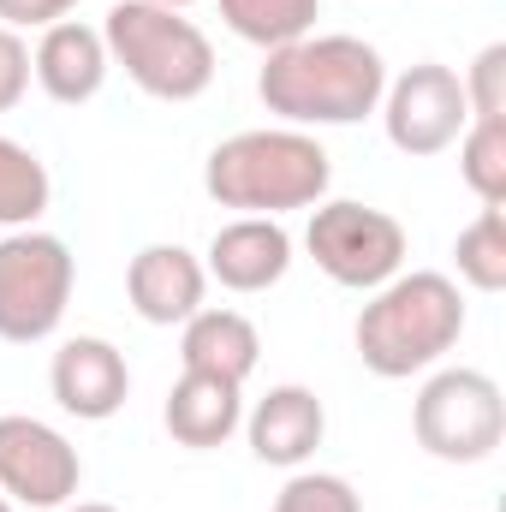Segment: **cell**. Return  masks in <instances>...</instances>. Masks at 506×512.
<instances>
[{
    "instance_id": "6da1fadb",
    "label": "cell",
    "mask_w": 506,
    "mask_h": 512,
    "mask_svg": "<svg viewBox=\"0 0 506 512\" xmlns=\"http://www.w3.org/2000/svg\"><path fill=\"white\" fill-rule=\"evenodd\" d=\"M387 60L364 36H298L256 72V96L286 126H358L381 108Z\"/></svg>"
},
{
    "instance_id": "7a4b0ae2",
    "label": "cell",
    "mask_w": 506,
    "mask_h": 512,
    "mask_svg": "<svg viewBox=\"0 0 506 512\" xmlns=\"http://www.w3.org/2000/svg\"><path fill=\"white\" fill-rule=\"evenodd\" d=\"M465 334V292L453 274H435V268H399L387 286L370 292V304L358 310V358L364 370L381 382H405V376H423L435 370Z\"/></svg>"
},
{
    "instance_id": "3957f363",
    "label": "cell",
    "mask_w": 506,
    "mask_h": 512,
    "mask_svg": "<svg viewBox=\"0 0 506 512\" xmlns=\"http://www.w3.org/2000/svg\"><path fill=\"white\" fill-rule=\"evenodd\" d=\"M328 179H334L328 149L298 126L239 131L215 143L203 161V191L221 209L268 215V221H280L286 209H316L328 197Z\"/></svg>"
},
{
    "instance_id": "277c9868",
    "label": "cell",
    "mask_w": 506,
    "mask_h": 512,
    "mask_svg": "<svg viewBox=\"0 0 506 512\" xmlns=\"http://www.w3.org/2000/svg\"><path fill=\"white\" fill-rule=\"evenodd\" d=\"M108 66H126V78L155 102H197L215 84V42L173 6L155 0H114L102 18Z\"/></svg>"
},
{
    "instance_id": "5b68a950",
    "label": "cell",
    "mask_w": 506,
    "mask_h": 512,
    "mask_svg": "<svg viewBox=\"0 0 506 512\" xmlns=\"http://www.w3.org/2000/svg\"><path fill=\"white\" fill-rule=\"evenodd\" d=\"M411 429H417V447L441 465H483L495 459L506 435V399L501 382L483 376V370H435L417 405H411Z\"/></svg>"
},
{
    "instance_id": "8992f818",
    "label": "cell",
    "mask_w": 506,
    "mask_h": 512,
    "mask_svg": "<svg viewBox=\"0 0 506 512\" xmlns=\"http://www.w3.org/2000/svg\"><path fill=\"white\" fill-rule=\"evenodd\" d=\"M78 286V262L66 239L18 227L0 239V340L6 346H36L66 322Z\"/></svg>"
},
{
    "instance_id": "52a82bcc",
    "label": "cell",
    "mask_w": 506,
    "mask_h": 512,
    "mask_svg": "<svg viewBox=\"0 0 506 512\" xmlns=\"http://www.w3.org/2000/svg\"><path fill=\"white\" fill-rule=\"evenodd\" d=\"M304 251L316 256V268L346 286V292H376L387 286L399 268H405V227L387 215V209H370V203H316L310 209V227H304Z\"/></svg>"
},
{
    "instance_id": "ba28073f",
    "label": "cell",
    "mask_w": 506,
    "mask_h": 512,
    "mask_svg": "<svg viewBox=\"0 0 506 512\" xmlns=\"http://www.w3.org/2000/svg\"><path fill=\"white\" fill-rule=\"evenodd\" d=\"M381 126H387V143H393L399 155H417V161L453 149L459 131L471 126L459 72L441 66V60L405 66V72L381 90Z\"/></svg>"
},
{
    "instance_id": "9c48e42d",
    "label": "cell",
    "mask_w": 506,
    "mask_h": 512,
    "mask_svg": "<svg viewBox=\"0 0 506 512\" xmlns=\"http://www.w3.org/2000/svg\"><path fill=\"white\" fill-rule=\"evenodd\" d=\"M78 483H84V459L54 423L24 417V411L0 417V495L6 501L36 512H60L78 495Z\"/></svg>"
},
{
    "instance_id": "30bf717a",
    "label": "cell",
    "mask_w": 506,
    "mask_h": 512,
    "mask_svg": "<svg viewBox=\"0 0 506 512\" xmlns=\"http://www.w3.org/2000/svg\"><path fill=\"white\" fill-rule=\"evenodd\" d=\"M48 387H54V405L78 423H108L120 405L131 399V370L126 352L102 334H78L54 352L48 364Z\"/></svg>"
},
{
    "instance_id": "8fae6325",
    "label": "cell",
    "mask_w": 506,
    "mask_h": 512,
    "mask_svg": "<svg viewBox=\"0 0 506 512\" xmlns=\"http://www.w3.org/2000/svg\"><path fill=\"white\" fill-rule=\"evenodd\" d=\"M203 292H209V268L185 245H143L126 262V298L149 328L191 322L203 310Z\"/></svg>"
},
{
    "instance_id": "7c38bea8",
    "label": "cell",
    "mask_w": 506,
    "mask_h": 512,
    "mask_svg": "<svg viewBox=\"0 0 506 512\" xmlns=\"http://www.w3.org/2000/svg\"><path fill=\"white\" fill-rule=\"evenodd\" d=\"M245 435H251V453L262 465L298 471V465L316 459V447H322V435H328V411H322V399L304 382H280L251 405Z\"/></svg>"
},
{
    "instance_id": "4fadbf2b",
    "label": "cell",
    "mask_w": 506,
    "mask_h": 512,
    "mask_svg": "<svg viewBox=\"0 0 506 512\" xmlns=\"http://www.w3.org/2000/svg\"><path fill=\"white\" fill-rule=\"evenodd\" d=\"M30 78L60 108L96 102L102 84H108V42H102V30L96 24H78V18L48 24L42 42H36V54H30Z\"/></svg>"
},
{
    "instance_id": "5bb4252c",
    "label": "cell",
    "mask_w": 506,
    "mask_h": 512,
    "mask_svg": "<svg viewBox=\"0 0 506 512\" xmlns=\"http://www.w3.org/2000/svg\"><path fill=\"white\" fill-rule=\"evenodd\" d=\"M203 268H209V280H221L227 292H268V286H280L286 280V268H292V233L280 227V221H268V215H239V221H227L215 239H209V256H203Z\"/></svg>"
},
{
    "instance_id": "9a60e30c",
    "label": "cell",
    "mask_w": 506,
    "mask_h": 512,
    "mask_svg": "<svg viewBox=\"0 0 506 512\" xmlns=\"http://www.w3.org/2000/svg\"><path fill=\"white\" fill-rule=\"evenodd\" d=\"M256 358H262V334H256L251 316H239V310L203 304L191 322H179V364L197 370V376H221V382L245 387Z\"/></svg>"
},
{
    "instance_id": "2e32d148",
    "label": "cell",
    "mask_w": 506,
    "mask_h": 512,
    "mask_svg": "<svg viewBox=\"0 0 506 512\" xmlns=\"http://www.w3.org/2000/svg\"><path fill=\"white\" fill-rule=\"evenodd\" d=\"M161 423H167V435H173L179 447L209 453V447L233 441V429L245 423V387L185 370V376L173 382V393H167V405H161Z\"/></svg>"
},
{
    "instance_id": "e0dca14e",
    "label": "cell",
    "mask_w": 506,
    "mask_h": 512,
    "mask_svg": "<svg viewBox=\"0 0 506 512\" xmlns=\"http://www.w3.org/2000/svg\"><path fill=\"white\" fill-rule=\"evenodd\" d=\"M221 18H227V30L239 42L274 54V48H286V42H298V36L316 30L322 0H221Z\"/></svg>"
},
{
    "instance_id": "ac0fdd59",
    "label": "cell",
    "mask_w": 506,
    "mask_h": 512,
    "mask_svg": "<svg viewBox=\"0 0 506 512\" xmlns=\"http://www.w3.org/2000/svg\"><path fill=\"white\" fill-rule=\"evenodd\" d=\"M48 197H54V179H48L42 155L24 149L18 137H0V227L6 233L36 227L48 215Z\"/></svg>"
},
{
    "instance_id": "d6986e66",
    "label": "cell",
    "mask_w": 506,
    "mask_h": 512,
    "mask_svg": "<svg viewBox=\"0 0 506 512\" xmlns=\"http://www.w3.org/2000/svg\"><path fill=\"white\" fill-rule=\"evenodd\" d=\"M459 179L477 191L483 209L506 203V120H471L459 131Z\"/></svg>"
},
{
    "instance_id": "ffe728a7",
    "label": "cell",
    "mask_w": 506,
    "mask_h": 512,
    "mask_svg": "<svg viewBox=\"0 0 506 512\" xmlns=\"http://www.w3.org/2000/svg\"><path fill=\"white\" fill-rule=\"evenodd\" d=\"M453 262H459V280L471 292H501L506 286V209H483L471 227H459Z\"/></svg>"
},
{
    "instance_id": "44dd1931",
    "label": "cell",
    "mask_w": 506,
    "mask_h": 512,
    "mask_svg": "<svg viewBox=\"0 0 506 512\" xmlns=\"http://www.w3.org/2000/svg\"><path fill=\"white\" fill-rule=\"evenodd\" d=\"M268 512H364L358 489L334 471H292Z\"/></svg>"
},
{
    "instance_id": "7402d4cb",
    "label": "cell",
    "mask_w": 506,
    "mask_h": 512,
    "mask_svg": "<svg viewBox=\"0 0 506 512\" xmlns=\"http://www.w3.org/2000/svg\"><path fill=\"white\" fill-rule=\"evenodd\" d=\"M459 84H465L471 120H506V42H489Z\"/></svg>"
},
{
    "instance_id": "603a6c76",
    "label": "cell",
    "mask_w": 506,
    "mask_h": 512,
    "mask_svg": "<svg viewBox=\"0 0 506 512\" xmlns=\"http://www.w3.org/2000/svg\"><path fill=\"white\" fill-rule=\"evenodd\" d=\"M24 90H30V48L18 30L0 24V114H12L24 102Z\"/></svg>"
},
{
    "instance_id": "cb8c5ba5",
    "label": "cell",
    "mask_w": 506,
    "mask_h": 512,
    "mask_svg": "<svg viewBox=\"0 0 506 512\" xmlns=\"http://www.w3.org/2000/svg\"><path fill=\"white\" fill-rule=\"evenodd\" d=\"M84 0H0V24L6 30H48L60 18H72Z\"/></svg>"
},
{
    "instance_id": "d4e9b609",
    "label": "cell",
    "mask_w": 506,
    "mask_h": 512,
    "mask_svg": "<svg viewBox=\"0 0 506 512\" xmlns=\"http://www.w3.org/2000/svg\"><path fill=\"white\" fill-rule=\"evenodd\" d=\"M60 512H120V507H108V501H78V507H72V501H66Z\"/></svg>"
},
{
    "instance_id": "484cf974",
    "label": "cell",
    "mask_w": 506,
    "mask_h": 512,
    "mask_svg": "<svg viewBox=\"0 0 506 512\" xmlns=\"http://www.w3.org/2000/svg\"><path fill=\"white\" fill-rule=\"evenodd\" d=\"M155 6H173V12H185V6H191V0H155Z\"/></svg>"
},
{
    "instance_id": "4316f807",
    "label": "cell",
    "mask_w": 506,
    "mask_h": 512,
    "mask_svg": "<svg viewBox=\"0 0 506 512\" xmlns=\"http://www.w3.org/2000/svg\"><path fill=\"white\" fill-rule=\"evenodd\" d=\"M0 512H12V501H6V495H0Z\"/></svg>"
}]
</instances>
